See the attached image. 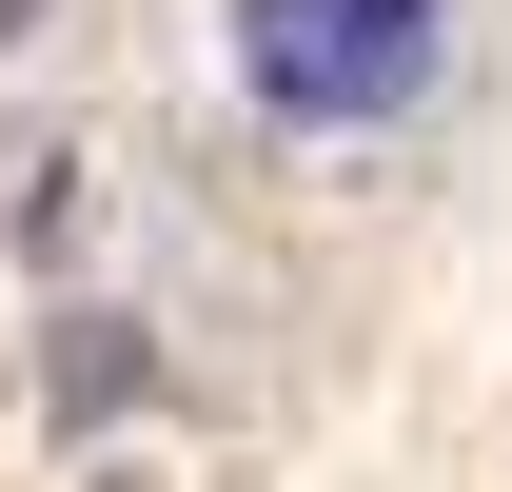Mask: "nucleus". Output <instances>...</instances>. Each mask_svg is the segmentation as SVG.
Wrapping results in <instances>:
<instances>
[{
  "label": "nucleus",
  "instance_id": "1",
  "mask_svg": "<svg viewBox=\"0 0 512 492\" xmlns=\"http://www.w3.org/2000/svg\"><path fill=\"white\" fill-rule=\"evenodd\" d=\"M453 60V0H237V79L276 119H414Z\"/></svg>",
  "mask_w": 512,
  "mask_h": 492
}]
</instances>
